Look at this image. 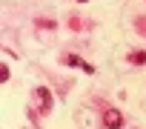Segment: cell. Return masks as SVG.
<instances>
[{"instance_id": "1", "label": "cell", "mask_w": 146, "mask_h": 129, "mask_svg": "<svg viewBox=\"0 0 146 129\" xmlns=\"http://www.w3.org/2000/svg\"><path fill=\"white\" fill-rule=\"evenodd\" d=\"M103 123H106L109 129H120V126H123V118H120L117 109H109V112L103 115Z\"/></svg>"}, {"instance_id": "2", "label": "cell", "mask_w": 146, "mask_h": 129, "mask_svg": "<svg viewBox=\"0 0 146 129\" xmlns=\"http://www.w3.org/2000/svg\"><path fill=\"white\" fill-rule=\"evenodd\" d=\"M66 63H69V66H80V69H83L86 75H92V72H95V69L89 66L86 60H80V57H75V55H69V57H66Z\"/></svg>"}, {"instance_id": "3", "label": "cell", "mask_w": 146, "mask_h": 129, "mask_svg": "<svg viewBox=\"0 0 146 129\" xmlns=\"http://www.w3.org/2000/svg\"><path fill=\"white\" fill-rule=\"evenodd\" d=\"M37 98H40V109L49 112V109H52V95H49V89L40 86V89H37Z\"/></svg>"}]
</instances>
